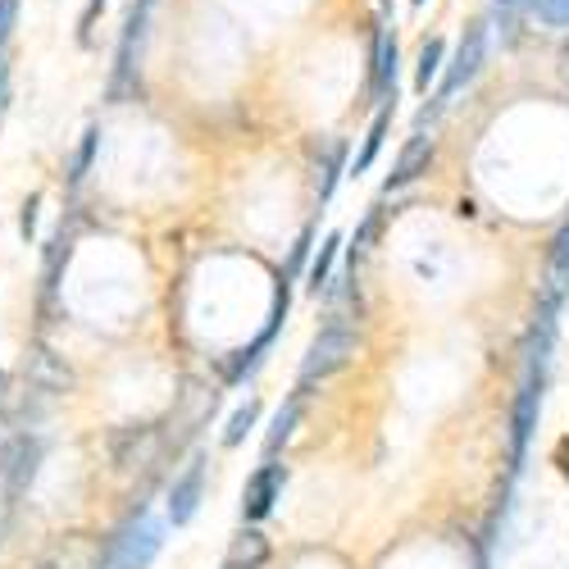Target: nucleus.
Returning a JSON list of instances; mask_svg holds the SVG:
<instances>
[{
	"instance_id": "nucleus-1",
	"label": "nucleus",
	"mask_w": 569,
	"mask_h": 569,
	"mask_svg": "<svg viewBox=\"0 0 569 569\" xmlns=\"http://www.w3.org/2000/svg\"><path fill=\"white\" fill-rule=\"evenodd\" d=\"M160 542H164V525H156V519L137 506V515L114 533L106 560H110V569H147V565L156 560Z\"/></svg>"
},
{
	"instance_id": "nucleus-2",
	"label": "nucleus",
	"mask_w": 569,
	"mask_h": 569,
	"mask_svg": "<svg viewBox=\"0 0 569 569\" xmlns=\"http://www.w3.org/2000/svg\"><path fill=\"white\" fill-rule=\"evenodd\" d=\"M351 356H356V338H351V328L328 323L323 333L310 342V351H306V365H301V383H297V392H310V388L319 383V378L347 369V360H351Z\"/></svg>"
},
{
	"instance_id": "nucleus-3",
	"label": "nucleus",
	"mask_w": 569,
	"mask_h": 569,
	"mask_svg": "<svg viewBox=\"0 0 569 569\" xmlns=\"http://www.w3.org/2000/svg\"><path fill=\"white\" fill-rule=\"evenodd\" d=\"M542 388H547V369L529 365L525 373V388L515 397V419H510V469L525 465L529 456V442H533V429H538V415H542Z\"/></svg>"
},
{
	"instance_id": "nucleus-4",
	"label": "nucleus",
	"mask_w": 569,
	"mask_h": 569,
	"mask_svg": "<svg viewBox=\"0 0 569 569\" xmlns=\"http://www.w3.org/2000/svg\"><path fill=\"white\" fill-rule=\"evenodd\" d=\"M483 56H488V28H483V23H469L465 37H460V46H456V60L447 64V78H442L438 101H451L465 82H473V73L483 69Z\"/></svg>"
},
{
	"instance_id": "nucleus-5",
	"label": "nucleus",
	"mask_w": 569,
	"mask_h": 569,
	"mask_svg": "<svg viewBox=\"0 0 569 569\" xmlns=\"http://www.w3.org/2000/svg\"><path fill=\"white\" fill-rule=\"evenodd\" d=\"M41 456H46V442L19 433V438L6 447V456H0V483H6L14 497H23V492L32 488V479H37Z\"/></svg>"
},
{
	"instance_id": "nucleus-6",
	"label": "nucleus",
	"mask_w": 569,
	"mask_h": 569,
	"mask_svg": "<svg viewBox=\"0 0 569 569\" xmlns=\"http://www.w3.org/2000/svg\"><path fill=\"white\" fill-rule=\"evenodd\" d=\"M282 483H288V469L273 465V460L251 473V479H247V497H242V519H247V525H260V519L273 510Z\"/></svg>"
},
{
	"instance_id": "nucleus-7",
	"label": "nucleus",
	"mask_w": 569,
	"mask_h": 569,
	"mask_svg": "<svg viewBox=\"0 0 569 569\" xmlns=\"http://www.w3.org/2000/svg\"><path fill=\"white\" fill-rule=\"evenodd\" d=\"M201 492H206V460H192L182 479H173V488H169V525L173 529L192 525V515L201 506Z\"/></svg>"
},
{
	"instance_id": "nucleus-8",
	"label": "nucleus",
	"mask_w": 569,
	"mask_h": 569,
	"mask_svg": "<svg viewBox=\"0 0 569 569\" xmlns=\"http://www.w3.org/2000/svg\"><path fill=\"white\" fill-rule=\"evenodd\" d=\"M569 297V223L560 228V237L551 242V264H547V288H542V310L556 315Z\"/></svg>"
},
{
	"instance_id": "nucleus-9",
	"label": "nucleus",
	"mask_w": 569,
	"mask_h": 569,
	"mask_svg": "<svg viewBox=\"0 0 569 569\" xmlns=\"http://www.w3.org/2000/svg\"><path fill=\"white\" fill-rule=\"evenodd\" d=\"M373 97L383 106L397 101V37L392 32H378L373 41Z\"/></svg>"
},
{
	"instance_id": "nucleus-10",
	"label": "nucleus",
	"mask_w": 569,
	"mask_h": 569,
	"mask_svg": "<svg viewBox=\"0 0 569 569\" xmlns=\"http://www.w3.org/2000/svg\"><path fill=\"white\" fill-rule=\"evenodd\" d=\"M429 164H433V141L429 137H410L406 141V151H401V160H397V169L388 173V182H383V192H397V187H406V182H415L419 173H429Z\"/></svg>"
},
{
	"instance_id": "nucleus-11",
	"label": "nucleus",
	"mask_w": 569,
	"mask_h": 569,
	"mask_svg": "<svg viewBox=\"0 0 569 569\" xmlns=\"http://www.w3.org/2000/svg\"><path fill=\"white\" fill-rule=\"evenodd\" d=\"M301 401H306V392H292V397H288V406H282V410L273 415V429H269V438H264V460H273V456L282 451V442L292 438L297 419H301Z\"/></svg>"
},
{
	"instance_id": "nucleus-12",
	"label": "nucleus",
	"mask_w": 569,
	"mask_h": 569,
	"mask_svg": "<svg viewBox=\"0 0 569 569\" xmlns=\"http://www.w3.org/2000/svg\"><path fill=\"white\" fill-rule=\"evenodd\" d=\"M388 128H392V106L378 110V119H373V128H369V137H365V151H360V156H356V164H351V173H356V178L373 169L378 151H383V137H388Z\"/></svg>"
},
{
	"instance_id": "nucleus-13",
	"label": "nucleus",
	"mask_w": 569,
	"mask_h": 569,
	"mask_svg": "<svg viewBox=\"0 0 569 569\" xmlns=\"http://www.w3.org/2000/svg\"><path fill=\"white\" fill-rule=\"evenodd\" d=\"M264 556H269V542H264L260 529H242V533L232 538V547H228V560H232V565H251V569H260Z\"/></svg>"
},
{
	"instance_id": "nucleus-14",
	"label": "nucleus",
	"mask_w": 569,
	"mask_h": 569,
	"mask_svg": "<svg viewBox=\"0 0 569 569\" xmlns=\"http://www.w3.org/2000/svg\"><path fill=\"white\" fill-rule=\"evenodd\" d=\"M338 251H342V232H328L319 256L310 260V288H328V278H333V264H338Z\"/></svg>"
},
{
	"instance_id": "nucleus-15",
	"label": "nucleus",
	"mask_w": 569,
	"mask_h": 569,
	"mask_svg": "<svg viewBox=\"0 0 569 569\" xmlns=\"http://www.w3.org/2000/svg\"><path fill=\"white\" fill-rule=\"evenodd\" d=\"M342 160H347V141H328V156H323V178H319V206L333 201V187L342 178Z\"/></svg>"
},
{
	"instance_id": "nucleus-16",
	"label": "nucleus",
	"mask_w": 569,
	"mask_h": 569,
	"mask_svg": "<svg viewBox=\"0 0 569 569\" xmlns=\"http://www.w3.org/2000/svg\"><path fill=\"white\" fill-rule=\"evenodd\" d=\"M442 56H447L442 37H429V41H423V51H419V69H415V87H419V91H429V82L442 73Z\"/></svg>"
},
{
	"instance_id": "nucleus-17",
	"label": "nucleus",
	"mask_w": 569,
	"mask_h": 569,
	"mask_svg": "<svg viewBox=\"0 0 569 569\" xmlns=\"http://www.w3.org/2000/svg\"><path fill=\"white\" fill-rule=\"evenodd\" d=\"M97 147H101V132L87 128V132H82V147H78V156H73V169H69V187H78V182L87 178L91 160H97Z\"/></svg>"
},
{
	"instance_id": "nucleus-18",
	"label": "nucleus",
	"mask_w": 569,
	"mask_h": 569,
	"mask_svg": "<svg viewBox=\"0 0 569 569\" xmlns=\"http://www.w3.org/2000/svg\"><path fill=\"white\" fill-rule=\"evenodd\" d=\"M256 419H260V401H247L242 410H237L232 419H228V429H223V442L228 447H237V442H242L251 429H256Z\"/></svg>"
},
{
	"instance_id": "nucleus-19",
	"label": "nucleus",
	"mask_w": 569,
	"mask_h": 569,
	"mask_svg": "<svg viewBox=\"0 0 569 569\" xmlns=\"http://www.w3.org/2000/svg\"><path fill=\"white\" fill-rule=\"evenodd\" d=\"M529 14L547 28H569V0H529Z\"/></svg>"
},
{
	"instance_id": "nucleus-20",
	"label": "nucleus",
	"mask_w": 569,
	"mask_h": 569,
	"mask_svg": "<svg viewBox=\"0 0 569 569\" xmlns=\"http://www.w3.org/2000/svg\"><path fill=\"white\" fill-rule=\"evenodd\" d=\"M14 23H19V0H0V51H6V46H10Z\"/></svg>"
},
{
	"instance_id": "nucleus-21",
	"label": "nucleus",
	"mask_w": 569,
	"mask_h": 569,
	"mask_svg": "<svg viewBox=\"0 0 569 569\" xmlns=\"http://www.w3.org/2000/svg\"><path fill=\"white\" fill-rule=\"evenodd\" d=\"M14 510H19V497L0 483V542L10 538V525H14Z\"/></svg>"
},
{
	"instance_id": "nucleus-22",
	"label": "nucleus",
	"mask_w": 569,
	"mask_h": 569,
	"mask_svg": "<svg viewBox=\"0 0 569 569\" xmlns=\"http://www.w3.org/2000/svg\"><path fill=\"white\" fill-rule=\"evenodd\" d=\"M37 210H41V197H28V201H23V214H19L23 242H32V232H37Z\"/></svg>"
},
{
	"instance_id": "nucleus-23",
	"label": "nucleus",
	"mask_w": 569,
	"mask_h": 569,
	"mask_svg": "<svg viewBox=\"0 0 569 569\" xmlns=\"http://www.w3.org/2000/svg\"><path fill=\"white\" fill-rule=\"evenodd\" d=\"M101 10H106V0H87V10H82V19H78V41H82V46L91 41V23H97Z\"/></svg>"
},
{
	"instance_id": "nucleus-24",
	"label": "nucleus",
	"mask_w": 569,
	"mask_h": 569,
	"mask_svg": "<svg viewBox=\"0 0 569 569\" xmlns=\"http://www.w3.org/2000/svg\"><path fill=\"white\" fill-rule=\"evenodd\" d=\"M373 232H378V214H369V219H365V223H360V232H356V247H351V251H356V256H360V251H365V247H369V242H373Z\"/></svg>"
},
{
	"instance_id": "nucleus-25",
	"label": "nucleus",
	"mask_w": 569,
	"mask_h": 569,
	"mask_svg": "<svg viewBox=\"0 0 569 569\" xmlns=\"http://www.w3.org/2000/svg\"><path fill=\"white\" fill-rule=\"evenodd\" d=\"M6 97H10V69H6V51H0V110H6Z\"/></svg>"
},
{
	"instance_id": "nucleus-26",
	"label": "nucleus",
	"mask_w": 569,
	"mask_h": 569,
	"mask_svg": "<svg viewBox=\"0 0 569 569\" xmlns=\"http://www.w3.org/2000/svg\"><path fill=\"white\" fill-rule=\"evenodd\" d=\"M497 6H501V10H510V6H519V0H497Z\"/></svg>"
},
{
	"instance_id": "nucleus-27",
	"label": "nucleus",
	"mask_w": 569,
	"mask_h": 569,
	"mask_svg": "<svg viewBox=\"0 0 569 569\" xmlns=\"http://www.w3.org/2000/svg\"><path fill=\"white\" fill-rule=\"evenodd\" d=\"M6 383H10V378H6V373H0V397H6Z\"/></svg>"
},
{
	"instance_id": "nucleus-28",
	"label": "nucleus",
	"mask_w": 569,
	"mask_h": 569,
	"mask_svg": "<svg viewBox=\"0 0 569 569\" xmlns=\"http://www.w3.org/2000/svg\"><path fill=\"white\" fill-rule=\"evenodd\" d=\"M137 6H141V10H151V6H156V0H137Z\"/></svg>"
},
{
	"instance_id": "nucleus-29",
	"label": "nucleus",
	"mask_w": 569,
	"mask_h": 569,
	"mask_svg": "<svg viewBox=\"0 0 569 569\" xmlns=\"http://www.w3.org/2000/svg\"><path fill=\"white\" fill-rule=\"evenodd\" d=\"M223 569H251V565H232V560H228V565H223Z\"/></svg>"
},
{
	"instance_id": "nucleus-30",
	"label": "nucleus",
	"mask_w": 569,
	"mask_h": 569,
	"mask_svg": "<svg viewBox=\"0 0 569 569\" xmlns=\"http://www.w3.org/2000/svg\"><path fill=\"white\" fill-rule=\"evenodd\" d=\"M378 6H383V10H392V0H378Z\"/></svg>"
},
{
	"instance_id": "nucleus-31",
	"label": "nucleus",
	"mask_w": 569,
	"mask_h": 569,
	"mask_svg": "<svg viewBox=\"0 0 569 569\" xmlns=\"http://www.w3.org/2000/svg\"><path fill=\"white\" fill-rule=\"evenodd\" d=\"M415 6H429V0H415Z\"/></svg>"
},
{
	"instance_id": "nucleus-32",
	"label": "nucleus",
	"mask_w": 569,
	"mask_h": 569,
	"mask_svg": "<svg viewBox=\"0 0 569 569\" xmlns=\"http://www.w3.org/2000/svg\"><path fill=\"white\" fill-rule=\"evenodd\" d=\"M479 569H488V560H479Z\"/></svg>"
}]
</instances>
